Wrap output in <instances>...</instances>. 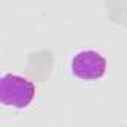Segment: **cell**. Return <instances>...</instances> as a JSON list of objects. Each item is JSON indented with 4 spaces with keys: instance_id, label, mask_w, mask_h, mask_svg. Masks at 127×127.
I'll return each instance as SVG.
<instances>
[{
    "instance_id": "6da1fadb",
    "label": "cell",
    "mask_w": 127,
    "mask_h": 127,
    "mask_svg": "<svg viewBox=\"0 0 127 127\" xmlns=\"http://www.w3.org/2000/svg\"><path fill=\"white\" fill-rule=\"evenodd\" d=\"M36 96L34 84L18 73H3L0 78V102L12 109H26Z\"/></svg>"
},
{
    "instance_id": "7a4b0ae2",
    "label": "cell",
    "mask_w": 127,
    "mask_h": 127,
    "mask_svg": "<svg viewBox=\"0 0 127 127\" xmlns=\"http://www.w3.org/2000/svg\"><path fill=\"white\" fill-rule=\"evenodd\" d=\"M70 67H72V73L78 79L96 81L105 75L108 69V63L100 52L94 49H82L73 55Z\"/></svg>"
}]
</instances>
